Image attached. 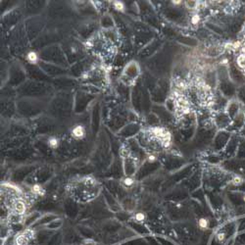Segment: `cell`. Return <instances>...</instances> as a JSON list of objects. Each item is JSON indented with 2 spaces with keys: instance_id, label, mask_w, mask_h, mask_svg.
<instances>
[{
  "instance_id": "15",
  "label": "cell",
  "mask_w": 245,
  "mask_h": 245,
  "mask_svg": "<svg viewBox=\"0 0 245 245\" xmlns=\"http://www.w3.org/2000/svg\"><path fill=\"white\" fill-rule=\"evenodd\" d=\"M243 200L245 201V195H244V197H243Z\"/></svg>"
},
{
  "instance_id": "4",
  "label": "cell",
  "mask_w": 245,
  "mask_h": 245,
  "mask_svg": "<svg viewBox=\"0 0 245 245\" xmlns=\"http://www.w3.org/2000/svg\"><path fill=\"white\" fill-rule=\"evenodd\" d=\"M198 225H199V227L203 229H205L207 228L208 227H209V221L206 220V219H200L199 222H198Z\"/></svg>"
},
{
  "instance_id": "7",
  "label": "cell",
  "mask_w": 245,
  "mask_h": 245,
  "mask_svg": "<svg viewBox=\"0 0 245 245\" xmlns=\"http://www.w3.org/2000/svg\"><path fill=\"white\" fill-rule=\"evenodd\" d=\"M124 184L126 186H131V185L133 184V180L131 178H127L126 180H124Z\"/></svg>"
},
{
  "instance_id": "12",
  "label": "cell",
  "mask_w": 245,
  "mask_h": 245,
  "mask_svg": "<svg viewBox=\"0 0 245 245\" xmlns=\"http://www.w3.org/2000/svg\"><path fill=\"white\" fill-rule=\"evenodd\" d=\"M115 6H116V8L117 9H121V10H123L124 9V5H123V3H121V2H116L115 3Z\"/></svg>"
},
{
  "instance_id": "5",
  "label": "cell",
  "mask_w": 245,
  "mask_h": 245,
  "mask_svg": "<svg viewBox=\"0 0 245 245\" xmlns=\"http://www.w3.org/2000/svg\"><path fill=\"white\" fill-rule=\"evenodd\" d=\"M48 142H49V145L52 148H56L57 146H58V144H59L58 139H57L56 137H51Z\"/></svg>"
},
{
  "instance_id": "8",
  "label": "cell",
  "mask_w": 245,
  "mask_h": 245,
  "mask_svg": "<svg viewBox=\"0 0 245 245\" xmlns=\"http://www.w3.org/2000/svg\"><path fill=\"white\" fill-rule=\"evenodd\" d=\"M232 182H233L234 185H239V184H242V179L239 178V176H237V178H234V180H233Z\"/></svg>"
},
{
  "instance_id": "13",
  "label": "cell",
  "mask_w": 245,
  "mask_h": 245,
  "mask_svg": "<svg viewBox=\"0 0 245 245\" xmlns=\"http://www.w3.org/2000/svg\"><path fill=\"white\" fill-rule=\"evenodd\" d=\"M148 159H149V161H150V162H153V161H155V157H154V156H153V155H151V156H149V157H148Z\"/></svg>"
},
{
  "instance_id": "6",
  "label": "cell",
  "mask_w": 245,
  "mask_h": 245,
  "mask_svg": "<svg viewBox=\"0 0 245 245\" xmlns=\"http://www.w3.org/2000/svg\"><path fill=\"white\" fill-rule=\"evenodd\" d=\"M144 219H145V216L142 213H138L135 215V220H136L137 222H142V221H144Z\"/></svg>"
},
{
  "instance_id": "1",
  "label": "cell",
  "mask_w": 245,
  "mask_h": 245,
  "mask_svg": "<svg viewBox=\"0 0 245 245\" xmlns=\"http://www.w3.org/2000/svg\"><path fill=\"white\" fill-rule=\"evenodd\" d=\"M72 133L76 138H82L85 134V128H83V127L77 126L74 129H73Z\"/></svg>"
},
{
  "instance_id": "9",
  "label": "cell",
  "mask_w": 245,
  "mask_h": 245,
  "mask_svg": "<svg viewBox=\"0 0 245 245\" xmlns=\"http://www.w3.org/2000/svg\"><path fill=\"white\" fill-rule=\"evenodd\" d=\"M225 236H226V235H225V233L220 232V233H219L218 235H217V239H218L219 241H223V240H225Z\"/></svg>"
},
{
  "instance_id": "14",
  "label": "cell",
  "mask_w": 245,
  "mask_h": 245,
  "mask_svg": "<svg viewBox=\"0 0 245 245\" xmlns=\"http://www.w3.org/2000/svg\"><path fill=\"white\" fill-rule=\"evenodd\" d=\"M173 3H174V4H180V1H173Z\"/></svg>"
},
{
  "instance_id": "2",
  "label": "cell",
  "mask_w": 245,
  "mask_h": 245,
  "mask_svg": "<svg viewBox=\"0 0 245 245\" xmlns=\"http://www.w3.org/2000/svg\"><path fill=\"white\" fill-rule=\"evenodd\" d=\"M14 209L15 211H16L17 214H19V215H21V214H23L26 210V207H25V204L23 202H21V201H17L16 203H15V205H14Z\"/></svg>"
},
{
  "instance_id": "11",
  "label": "cell",
  "mask_w": 245,
  "mask_h": 245,
  "mask_svg": "<svg viewBox=\"0 0 245 245\" xmlns=\"http://www.w3.org/2000/svg\"><path fill=\"white\" fill-rule=\"evenodd\" d=\"M191 22H192V24H197L198 22H199V16H197V15H195V16H193V18H192V20H191Z\"/></svg>"
},
{
  "instance_id": "10",
  "label": "cell",
  "mask_w": 245,
  "mask_h": 245,
  "mask_svg": "<svg viewBox=\"0 0 245 245\" xmlns=\"http://www.w3.org/2000/svg\"><path fill=\"white\" fill-rule=\"evenodd\" d=\"M33 190L35 192V193H41V188H40V186L39 185H34V188H33Z\"/></svg>"
},
{
  "instance_id": "3",
  "label": "cell",
  "mask_w": 245,
  "mask_h": 245,
  "mask_svg": "<svg viewBox=\"0 0 245 245\" xmlns=\"http://www.w3.org/2000/svg\"><path fill=\"white\" fill-rule=\"evenodd\" d=\"M28 60L30 63H35L38 61V55H36L35 52H30L28 54Z\"/></svg>"
}]
</instances>
